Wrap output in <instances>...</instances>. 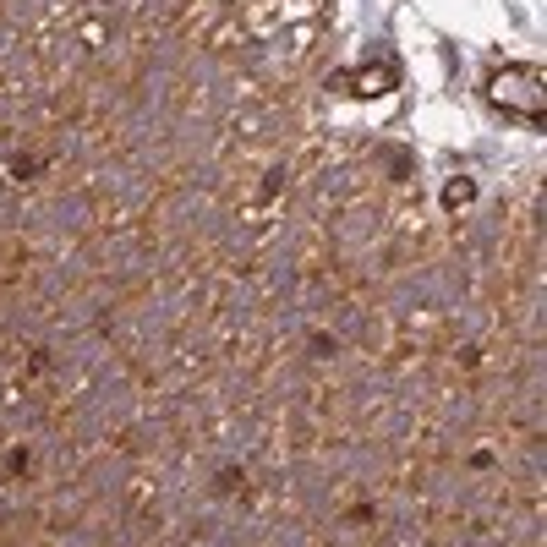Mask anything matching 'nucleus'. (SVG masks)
Masks as SVG:
<instances>
[{
    "label": "nucleus",
    "instance_id": "obj_3",
    "mask_svg": "<svg viewBox=\"0 0 547 547\" xmlns=\"http://www.w3.org/2000/svg\"><path fill=\"white\" fill-rule=\"evenodd\" d=\"M465 197H476V186L465 181V176H455V181H449V208H460Z\"/></svg>",
    "mask_w": 547,
    "mask_h": 547
},
{
    "label": "nucleus",
    "instance_id": "obj_1",
    "mask_svg": "<svg viewBox=\"0 0 547 547\" xmlns=\"http://www.w3.org/2000/svg\"><path fill=\"white\" fill-rule=\"evenodd\" d=\"M487 99L498 104V110H515V115H537L547 110V88H542V72H531V66H515V72H498L493 88H487Z\"/></svg>",
    "mask_w": 547,
    "mask_h": 547
},
{
    "label": "nucleus",
    "instance_id": "obj_2",
    "mask_svg": "<svg viewBox=\"0 0 547 547\" xmlns=\"http://www.w3.org/2000/svg\"><path fill=\"white\" fill-rule=\"evenodd\" d=\"M356 93H378V88H394V66H367L362 77L351 83Z\"/></svg>",
    "mask_w": 547,
    "mask_h": 547
}]
</instances>
